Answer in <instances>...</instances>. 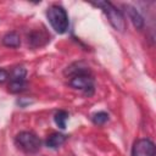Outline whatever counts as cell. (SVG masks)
Segmentation results:
<instances>
[{
  "mask_svg": "<svg viewBox=\"0 0 156 156\" xmlns=\"http://www.w3.org/2000/svg\"><path fill=\"white\" fill-rule=\"evenodd\" d=\"M16 143L17 145L26 152L28 154H35L40 150L41 146V141L40 139L32 132L28 130H23L20 132L16 135Z\"/></svg>",
  "mask_w": 156,
  "mask_h": 156,
  "instance_id": "3957f363",
  "label": "cell"
},
{
  "mask_svg": "<svg viewBox=\"0 0 156 156\" xmlns=\"http://www.w3.org/2000/svg\"><path fill=\"white\" fill-rule=\"evenodd\" d=\"M94 6L100 7L102 10V12L106 15L108 22L111 23V26L118 30V32H124L127 23H126V18L123 16V13L121 12V10H118L112 2L110 1H98V2H93Z\"/></svg>",
  "mask_w": 156,
  "mask_h": 156,
  "instance_id": "6da1fadb",
  "label": "cell"
},
{
  "mask_svg": "<svg viewBox=\"0 0 156 156\" xmlns=\"http://www.w3.org/2000/svg\"><path fill=\"white\" fill-rule=\"evenodd\" d=\"M124 10H126V12L128 15V18L133 23V26L136 29H141L144 27V18L140 15V12L132 5H124Z\"/></svg>",
  "mask_w": 156,
  "mask_h": 156,
  "instance_id": "8992f818",
  "label": "cell"
},
{
  "mask_svg": "<svg viewBox=\"0 0 156 156\" xmlns=\"http://www.w3.org/2000/svg\"><path fill=\"white\" fill-rule=\"evenodd\" d=\"M26 74L27 71L23 67H16L11 73V79H26Z\"/></svg>",
  "mask_w": 156,
  "mask_h": 156,
  "instance_id": "7c38bea8",
  "label": "cell"
},
{
  "mask_svg": "<svg viewBox=\"0 0 156 156\" xmlns=\"http://www.w3.org/2000/svg\"><path fill=\"white\" fill-rule=\"evenodd\" d=\"M9 79V72L5 69H0V83H4Z\"/></svg>",
  "mask_w": 156,
  "mask_h": 156,
  "instance_id": "4fadbf2b",
  "label": "cell"
},
{
  "mask_svg": "<svg viewBox=\"0 0 156 156\" xmlns=\"http://www.w3.org/2000/svg\"><path fill=\"white\" fill-rule=\"evenodd\" d=\"M67 119H68V113H67L66 111H63V110L57 111V112L55 113V116H54V121H55L56 126L60 127L61 129H65V128H66V122H67Z\"/></svg>",
  "mask_w": 156,
  "mask_h": 156,
  "instance_id": "30bf717a",
  "label": "cell"
},
{
  "mask_svg": "<svg viewBox=\"0 0 156 156\" xmlns=\"http://www.w3.org/2000/svg\"><path fill=\"white\" fill-rule=\"evenodd\" d=\"M132 156H156L155 144L150 139H139L132 147Z\"/></svg>",
  "mask_w": 156,
  "mask_h": 156,
  "instance_id": "5b68a950",
  "label": "cell"
},
{
  "mask_svg": "<svg viewBox=\"0 0 156 156\" xmlns=\"http://www.w3.org/2000/svg\"><path fill=\"white\" fill-rule=\"evenodd\" d=\"M107 121H108V115L105 111H99V112L94 113V116H93V122L98 126H101V124L106 123Z\"/></svg>",
  "mask_w": 156,
  "mask_h": 156,
  "instance_id": "8fae6325",
  "label": "cell"
},
{
  "mask_svg": "<svg viewBox=\"0 0 156 156\" xmlns=\"http://www.w3.org/2000/svg\"><path fill=\"white\" fill-rule=\"evenodd\" d=\"M69 85L74 89L84 91L87 95H91L94 93V79L90 73H79L72 76L69 79Z\"/></svg>",
  "mask_w": 156,
  "mask_h": 156,
  "instance_id": "277c9868",
  "label": "cell"
},
{
  "mask_svg": "<svg viewBox=\"0 0 156 156\" xmlns=\"http://www.w3.org/2000/svg\"><path fill=\"white\" fill-rule=\"evenodd\" d=\"M26 87H27L26 79H11L9 84V90L13 94H17L26 90Z\"/></svg>",
  "mask_w": 156,
  "mask_h": 156,
  "instance_id": "9c48e42d",
  "label": "cell"
},
{
  "mask_svg": "<svg viewBox=\"0 0 156 156\" xmlns=\"http://www.w3.org/2000/svg\"><path fill=\"white\" fill-rule=\"evenodd\" d=\"M66 141V135L61 134V133H52L46 138V146L50 149H56L58 146H61L63 143Z\"/></svg>",
  "mask_w": 156,
  "mask_h": 156,
  "instance_id": "ba28073f",
  "label": "cell"
},
{
  "mask_svg": "<svg viewBox=\"0 0 156 156\" xmlns=\"http://www.w3.org/2000/svg\"><path fill=\"white\" fill-rule=\"evenodd\" d=\"M2 44L7 48H18L21 45L20 34L16 32H9L2 37Z\"/></svg>",
  "mask_w": 156,
  "mask_h": 156,
  "instance_id": "52a82bcc",
  "label": "cell"
},
{
  "mask_svg": "<svg viewBox=\"0 0 156 156\" xmlns=\"http://www.w3.org/2000/svg\"><path fill=\"white\" fill-rule=\"evenodd\" d=\"M46 16H48V20H49L51 27L55 29V32H57L58 34H63L67 32L69 21H68V15L62 6H60V5L50 6L48 9Z\"/></svg>",
  "mask_w": 156,
  "mask_h": 156,
  "instance_id": "7a4b0ae2",
  "label": "cell"
}]
</instances>
